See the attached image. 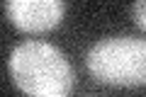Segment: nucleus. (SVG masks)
Wrapping results in <instances>:
<instances>
[{
  "mask_svg": "<svg viewBox=\"0 0 146 97\" xmlns=\"http://www.w3.org/2000/svg\"><path fill=\"white\" fill-rule=\"evenodd\" d=\"M10 75L27 97H68L76 75L68 58L46 41H22L12 49Z\"/></svg>",
  "mask_w": 146,
  "mask_h": 97,
  "instance_id": "f257e3e1",
  "label": "nucleus"
},
{
  "mask_svg": "<svg viewBox=\"0 0 146 97\" xmlns=\"http://www.w3.org/2000/svg\"><path fill=\"white\" fill-rule=\"evenodd\" d=\"M90 75L117 87L146 85V39L131 34L105 36L85 56Z\"/></svg>",
  "mask_w": 146,
  "mask_h": 97,
  "instance_id": "f03ea898",
  "label": "nucleus"
},
{
  "mask_svg": "<svg viewBox=\"0 0 146 97\" xmlns=\"http://www.w3.org/2000/svg\"><path fill=\"white\" fill-rule=\"evenodd\" d=\"M5 15L27 34H44L63 20L66 3L61 0H7Z\"/></svg>",
  "mask_w": 146,
  "mask_h": 97,
  "instance_id": "7ed1b4c3",
  "label": "nucleus"
},
{
  "mask_svg": "<svg viewBox=\"0 0 146 97\" xmlns=\"http://www.w3.org/2000/svg\"><path fill=\"white\" fill-rule=\"evenodd\" d=\"M131 20L136 22L139 29L146 32V0H139V3L131 5Z\"/></svg>",
  "mask_w": 146,
  "mask_h": 97,
  "instance_id": "20e7f679",
  "label": "nucleus"
}]
</instances>
